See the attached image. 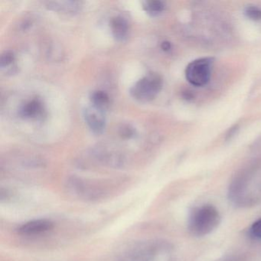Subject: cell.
Returning a JSON list of instances; mask_svg holds the SVG:
<instances>
[{
  "instance_id": "1",
  "label": "cell",
  "mask_w": 261,
  "mask_h": 261,
  "mask_svg": "<svg viewBox=\"0 0 261 261\" xmlns=\"http://www.w3.org/2000/svg\"><path fill=\"white\" fill-rule=\"evenodd\" d=\"M220 221L221 216L216 207L205 204L192 211L188 221V228L194 236H205L217 228Z\"/></svg>"
},
{
  "instance_id": "2",
  "label": "cell",
  "mask_w": 261,
  "mask_h": 261,
  "mask_svg": "<svg viewBox=\"0 0 261 261\" xmlns=\"http://www.w3.org/2000/svg\"><path fill=\"white\" fill-rule=\"evenodd\" d=\"M163 79L159 74L151 73L139 80L130 89V94L140 102L153 100L163 88Z\"/></svg>"
},
{
  "instance_id": "3",
  "label": "cell",
  "mask_w": 261,
  "mask_h": 261,
  "mask_svg": "<svg viewBox=\"0 0 261 261\" xmlns=\"http://www.w3.org/2000/svg\"><path fill=\"white\" fill-rule=\"evenodd\" d=\"M214 59L201 58L192 61L186 69V80L195 87H203L208 83L212 75Z\"/></svg>"
},
{
  "instance_id": "4",
  "label": "cell",
  "mask_w": 261,
  "mask_h": 261,
  "mask_svg": "<svg viewBox=\"0 0 261 261\" xmlns=\"http://www.w3.org/2000/svg\"><path fill=\"white\" fill-rule=\"evenodd\" d=\"M105 111L96 107H88L83 111L84 119L91 131L96 135L103 134L106 127Z\"/></svg>"
},
{
  "instance_id": "5",
  "label": "cell",
  "mask_w": 261,
  "mask_h": 261,
  "mask_svg": "<svg viewBox=\"0 0 261 261\" xmlns=\"http://www.w3.org/2000/svg\"><path fill=\"white\" fill-rule=\"evenodd\" d=\"M54 227L53 222L47 219L33 220L22 224L17 229L21 234L34 235L45 233L51 230Z\"/></svg>"
},
{
  "instance_id": "6",
  "label": "cell",
  "mask_w": 261,
  "mask_h": 261,
  "mask_svg": "<svg viewBox=\"0 0 261 261\" xmlns=\"http://www.w3.org/2000/svg\"><path fill=\"white\" fill-rule=\"evenodd\" d=\"M45 109L42 102L39 99H33L25 102L19 110V114L21 117L30 120H37L42 118Z\"/></svg>"
},
{
  "instance_id": "7",
  "label": "cell",
  "mask_w": 261,
  "mask_h": 261,
  "mask_svg": "<svg viewBox=\"0 0 261 261\" xmlns=\"http://www.w3.org/2000/svg\"><path fill=\"white\" fill-rule=\"evenodd\" d=\"M111 30L113 36L118 42H123L127 38L129 25L123 16H118L113 18L111 21Z\"/></svg>"
},
{
  "instance_id": "8",
  "label": "cell",
  "mask_w": 261,
  "mask_h": 261,
  "mask_svg": "<svg viewBox=\"0 0 261 261\" xmlns=\"http://www.w3.org/2000/svg\"><path fill=\"white\" fill-rule=\"evenodd\" d=\"M91 101L93 106L105 111L110 105V97L105 91H96L91 94Z\"/></svg>"
},
{
  "instance_id": "9",
  "label": "cell",
  "mask_w": 261,
  "mask_h": 261,
  "mask_svg": "<svg viewBox=\"0 0 261 261\" xmlns=\"http://www.w3.org/2000/svg\"><path fill=\"white\" fill-rule=\"evenodd\" d=\"M166 6L164 3L159 0H151L146 1L143 4V9L145 11L152 16H158L164 11Z\"/></svg>"
},
{
  "instance_id": "10",
  "label": "cell",
  "mask_w": 261,
  "mask_h": 261,
  "mask_svg": "<svg viewBox=\"0 0 261 261\" xmlns=\"http://www.w3.org/2000/svg\"><path fill=\"white\" fill-rule=\"evenodd\" d=\"M15 62V56L12 51H5L1 56L0 66L2 68H9Z\"/></svg>"
},
{
  "instance_id": "11",
  "label": "cell",
  "mask_w": 261,
  "mask_h": 261,
  "mask_svg": "<svg viewBox=\"0 0 261 261\" xmlns=\"http://www.w3.org/2000/svg\"><path fill=\"white\" fill-rule=\"evenodd\" d=\"M244 14L251 20L257 21L261 19V10L256 7H247L244 10Z\"/></svg>"
},
{
  "instance_id": "12",
  "label": "cell",
  "mask_w": 261,
  "mask_h": 261,
  "mask_svg": "<svg viewBox=\"0 0 261 261\" xmlns=\"http://www.w3.org/2000/svg\"><path fill=\"white\" fill-rule=\"evenodd\" d=\"M250 234L255 239H261V218L252 224L250 228Z\"/></svg>"
},
{
  "instance_id": "13",
  "label": "cell",
  "mask_w": 261,
  "mask_h": 261,
  "mask_svg": "<svg viewBox=\"0 0 261 261\" xmlns=\"http://www.w3.org/2000/svg\"><path fill=\"white\" fill-rule=\"evenodd\" d=\"M134 134H135V131H134V128L129 127V126H123V128L120 129V135L123 138H132L134 137Z\"/></svg>"
},
{
  "instance_id": "14",
  "label": "cell",
  "mask_w": 261,
  "mask_h": 261,
  "mask_svg": "<svg viewBox=\"0 0 261 261\" xmlns=\"http://www.w3.org/2000/svg\"><path fill=\"white\" fill-rule=\"evenodd\" d=\"M238 125H234V126H233V127L230 128V129L228 130V133L227 134V140H230V138H231L232 137H233V136L236 135L237 131L238 130Z\"/></svg>"
},
{
  "instance_id": "15",
  "label": "cell",
  "mask_w": 261,
  "mask_h": 261,
  "mask_svg": "<svg viewBox=\"0 0 261 261\" xmlns=\"http://www.w3.org/2000/svg\"><path fill=\"white\" fill-rule=\"evenodd\" d=\"M162 49L164 51H169L172 48V45H171L170 42H163L161 45Z\"/></svg>"
},
{
  "instance_id": "16",
  "label": "cell",
  "mask_w": 261,
  "mask_h": 261,
  "mask_svg": "<svg viewBox=\"0 0 261 261\" xmlns=\"http://www.w3.org/2000/svg\"><path fill=\"white\" fill-rule=\"evenodd\" d=\"M223 261H241V259H238V258H228V259H225Z\"/></svg>"
}]
</instances>
